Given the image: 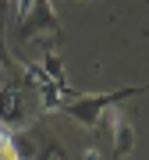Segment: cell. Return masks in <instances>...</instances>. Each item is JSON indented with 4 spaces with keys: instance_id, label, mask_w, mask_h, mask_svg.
I'll return each mask as SVG.
<instances>
[{
    "instance_id": "3",
    "label": "cell",
    "mask_w": 149,
    "mask_h": 160,
    "mask_svg": "<svg viewBox=\"0 0 149 160\" xmlns=\"http://www.w3.org/2000/svg\"><path fill=\"white\" fill-rule=\"evenodd\" d=\"M25 125V86L18 78L0 82V128H22Z\"/></svg>"
},
{
    "instance_id": "2",
    "label": "cell",
    "mask_w": 149,
    "mask_h": 160,
    "mask_svg": "<svg viewBox=\"0 0 149 160\" xmlns=\"http://www.w3.org/2000/svg\"><path fill=\"white\" fill-rule=\"evenodd\" d=\"M14 14H22V39L25 43H36V39H46V43H57L60 39V18L53 14V7L46 0H36V4H18Z\"/></svg>"
},
{
    "instance_id": "6",
    "label": "cell",
    "mask_w": 149,
    "mask_h": 160,
    "mask_svg": "<svg viewBox=\"0 0 149 160\" xmlns=\"http://www.w3.org/2000/svg\"><path fill=\"white\" fill-rule=\"evenodd\" d=\"M36 160H71V157H68V149H64L60 142H53V139H46V142H43V149H39V157H36Z\"/></svg>"
},
{
    "instance_id": "7",
    "label": "cell",
    "mask_w": 149,
    "mask_h": 160,
    "mask_svg": "<svg viewBox=\"0 0 149 160\" xmlns=\"http://www.w3.org/2000/svg\"><path fill=\"white\" fill-rule=\"evenodd\" d=\"M82 160H107V153H103L99 146H89L85 153H82Z\"/></svg>"
},
{
    "instance_id": "5",
    "label": "cell",
    "mask_w": 149,
    "mask_h": 160,
    "mask_svg": "<svg viewBox=\"0 0 149 160\" xmlns=\"http://www.w3.org/2000/svg\"><path fill=\"white\" fill-rule=\"evenodd\" d=\"M0 160H22L18 142H14V135H11L7 128H0Z\"/></svg>"
},
{
    "instance_id": "4",
    "label": "cell",
    "mask_w": 149,
    "mask_h": 160,
    "mask_svg": "<svg viewBox=\"0 0 149 160\" xmlns=\"http://www.w3.org/2000/svg\"><path fill=\"white\" fill-rule=\"evenodd\" d=\"M107 128H110V139H114V157H132L135 153V128L121 110H107L103 114Z\"/></svg>"
},
{
    "instance_id": "1",
    "label": "cell",
    "mask_w": 149,
    "mask_h": 160,
    "mask_svg": "<svg viewBox=\"0 0 149 160\" xmlns=\"http://www.w3.org/2000/svg\"><path fill=\"white\" fill-rule=\"evenodd\" d=\"M138 92H149V82L146 86H121V89H110V92H82V96H74L71 103H64V114H68L74 125L96 128L110 107L117 110V103L132 100V96H138Z\"/></svg>"
}]
</instances>
